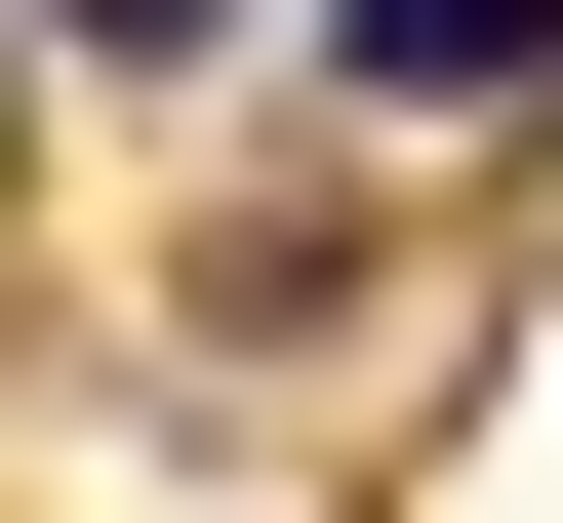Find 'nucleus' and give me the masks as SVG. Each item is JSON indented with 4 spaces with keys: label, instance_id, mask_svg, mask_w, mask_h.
<instances>
[{
    "label": "nucleus",
    "instance_id": "f257e3e1",
    "mask_svg": "<svg viewBox=\"0 0 563 523\" xmlns=\"http://www.w3.org/2000/svg\"><path fill=\"white\" fill-rule=\"evenodd\" d=\"M363 121H563V0H322Z\"/></svg>",
    "mask_w": 563,
    "mask_h": 523
},
{
    "label": "nucleus",
    "instance_id": "f03ea898",
    "mask_svg": "<svg viewBox=\"0 0 563 523\" xmlns=\"http://www.w3.org/2000/svg\"><path fill=\"white\" fill-rule=\"evenodd\" d=\"M41 41H81V81H201V41H242V0H41Z\"/></svg>",
    "mask_w": 563,
    "mask_h": 523
}]
</instances>
